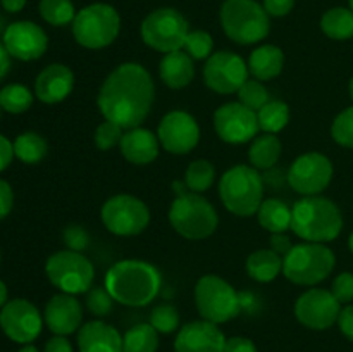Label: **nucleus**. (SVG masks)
<instances>
[{
	"label": "nucleus",
	"mask_w": 353,
	"mask_h": 352,
	"mask_svg": "<svg viewBox=\"0 0 353 352\" xmlns=\"http://www.w3.org/2000/svg\"><path fill=\"white\" fill-rule=\"evenodd\" d=\"M155 100L150 72L138 62H123L107 75L97 97V106L107 121L124 131L145 123Z\"/></svg>",
	"instance_id": "1"
},
{
	"label": "nucleus",
	"mask_w": 353,
	"mask_h": 352,
	"mask_svg": "<svg viewBox=\"0 0 353 352\" xmlns=\"http://www.w3.org/2000/svg\"><path fill=\"white\" fill-rule=\"evenodd\" d=\"M103 286L116 302L128 307H143L161 293L162 275L150 262L124 259L110 266Z\"/></svg>",
	"instance_id": "2"
},
{
	"label": "nucleus",
	"mask_w": 353,
	"mask_h": 352,
	"mask_svg": "<svg viewBox=\"0 0 353 352\" xmlns=\"http://www.w3.org/2000/svg\"><path fill=\"white\" fill-rule=\"evenodd\" d=\"M290 230L303 242L327 244L340 237L343 216L340 207L326 197H302L292 207Z\"/></svg>",
	"instance_id": "3"
},
{
	"label": "nucleus",
	"mask_w": 353,
	"mask_h": 352,
	"mask_svg": "<svg viewBox=\"0 0 353 352\" xmlns=\"http://www.w3.org/2000/svg\"><path fill=\"white\" fill-rule=\"evenodd\" d=\"M174 200L169 207V223L172 230L188 240H205L219 224L217 211L202 193L190 192L185 182H172Z\"/></svg>",
	"instance_id": "4"
},
{
	"label": "nucleus",
	"mask_w": 353,
	"mask_h": 352,
	"mask_svg": "<svg viewBox=\"0 0 353 352\" xmlns=\"http://www.w3.org/2000/svg\"><path fill=\"white\" fill-rule=\"evenodd\" d=\"M219 197L224 207L234 216H254L264 202V182L261 173L254 166H233L221 176Z\"/></svg>",
	"instance_id": "5"
},
{
	"label": "nucleus",
	"mask_w": 353,
	"mask_h": 352,
	"mask_svg": "<svg viewBox=\"0 0 353 352\" xmlns=\"http://www.w3.org/2000/svg\"><path fill=\"white\" fill-rule=\"evenodd\" d=\"M334 266L336 255L327 245L302 242L283 257V275L295 285L316 286L333 273Z\"/></svg>",
	"instance_id": "6"
},
{
	"label": "nucleus",
	"mask_w": 353,
	"mask_h": 352,
	"mask_svg": "<svg viewBox=\"0 0 353 352\" xmlns=\"http://www.w3.org/2000/svg\"><path fill=\"white\" fill-rule=\"evenodd\" d=\"M219 17L226 37L238 45L259 43L271 31V16L257 0H224Z\"/></svg>",
	"instance_id": "7"
},
{
	"label": "nucleus",
	"mask_w": 353,
	"mask_h": 352,
	"mask_svg": "<svg viewBox=\"0 0 353 352\" xmlns=\"http://www.w3.org/2000/svg\"><path fill=\"white\" fill-rule=\"evenodd\" d=\"M121 31V16L109 3H90L76 12L72 37L81 47L100 50L116 41Z\"/></svg>",
	"instance_id": "8"
},
{
	"label": "nucleus",
	"mask_w": 353,
	"mask_h": 352,
	"mask_svg": "<svg viewBox=\"0 0 353 352\" xmlns=\"http://www.w3.org/2000/svg\"><path fill=\"white\" fill-rule=\"evenodd\" d=\"M196 311L202 320L223 324L241 313V299L233 285L217 275H205L195 285Z\"/></svg>",
	"instance_id": "9"
},
{
	"label": "nucleus",
	"mask_w": 353,
	"mask_h": 352,
	"mask_svg": "<svg viewBox=\"0 0 353 352\" xmlns=\"http://www.w3.org/2000/svg\"><path fill=\"white\" fill-rule=\"evenodd\" d=\"M45 273L55 289L69 295L86 293L95 280V268L90 259L69 248L52 254L45 262Z\"/></svg>",
	"instance_id": "10"
},
{
	"label": "nucleus",
	"mask_w": 353,
	"mask_h": 352,
	"mask_svg": "<svg viewBox=\"0 0 353 352\" xmlns=\"http://www.w3.org/2000/svg\"><path fill=\"white\" fill-rule=\"evenodd\" d=\"M188 33L190 26L186 17L171 7L154 10L141 23V40L162 54L181 50Z\"/></svg>",
	"instance_id": "11"
},
{
	"label": "nucleus",
	"mask_w": 353,
	"mask_h": 352,
	"mask_svg": "<svg viewBox=\"0 0 353 352\" xmlns=\"http://www.w3.org/2000/svg\"><path fill=\"white\" fill-rule=\"evenodd\" d=\"M100 217L107 230L117 237H137L150 224V209L141 199L119 193L103 202Z\"/></svg>",
	"instance_id": "12"
},
{
	"label": "nucleus",
	"mask_w": 353,
	"mask_h": 352,
	"mask_svg": "<svg viewBox=\"0 0 353 352\" xmlns=\"http://www.w3.org/2000/svg\"><path fill=\"white\" fill-rule=\"evenodd\" d=\"M333 162L321 152H307L299 155L288 169V185L303 197L319 195L333 179Z\"/></svg>",
	"instance_id": "13"
},
{
	"label": "nucleus",
	"mask_w": 353,
	"mask_h": 352,
	"mask_svg": "<svg viewBox=\"0 0 353 352\" xmlns=\"http://www.w3.org/2000/svg\"><path fill=\"white\" fill-rule=\"evenodd\" d=\"M248 75L250 71L243 57L230 50L214 52L203 66V83L219 95L238 93Z\"/></svg>",
	"instance_id": "14"
},
{
	"label": "nucleus",
	"mask_w": 353,
	"mask_h": 352,
	"mask_svg": "<svg viewBox=\"0 0 353 352\" xmlns=\"http://www.w3.org/2000/svg\"><path fill=\"white\" fill-rule=\"evenodd\" d=\"M43 316L38 307L26 299H12L0 309V328L16 344H31L43 328Z\"/></svg>",
	"instance_id": "15"
},
{
	"label": "nucleus",
	"mask_w": 353,
	"mask_h": 352,
	"mask_svg": "<svg viewBox=\"0 0 353 352\" xmlns=\"http://www.w3.org/2000/svg\"><path fill=\"white\" fill-rule=\"evenodd\" d=\"M214 130L217 137L231 145H243L259 135L257 113L240 102H228L214 113Z\"/></svg>",
	"instance_id": "16"
},
{
	"label": "nucleus",
	"mask_w": 353,
	"mask_h": 352,
	"mask_svg": "<svg viewBox=\"0 0 353 352\" xmlns=\"http://www.w3.org/2000/svg\"><path fill=\"white\" fill-rule=\"evenodd\" d=\"M341 304L331 290L309 289L296 299L295 317L309 330L323 331L333 326L340 316Z\"/></svg>",
	"instance_id": "17"
},
{
	"label": "nucleus",
	"mask_w": 353,
	"mask_h": 352,
	"mask_svg": "<svg viewBox=\"0 0 353 352\" xmlns=\"http://www.w3.org/2000/svg\"><path fill=\"white\" fill-rule=\"evenodd\" d=\"M161 147L174 155L190 154L200 141V126L186 110H171L161 119L157 130Z\"/></svg>",
	"instance_id": "18"
},
{
	"label": "nucleus",
	"mask_w": 353,
	"mask_h": 352,
	"mask_svg": "<svg viewBox=\"0 0 353 352\" xmlns=\"http://www.w3.org/2000/svg\"><path fill=\"white\" fill-rule=\"evenodd\" d=\"M3 45L10 57L19 61H37L47 52L48 37L43 28L33 21H16L3 31Z\"/></svg>",
	"instance_id": "19"
},
{
	"label": "nucleus",
	"mask_w": 353,
	"mask_h": 352,
	"mask_svg": "<svg viewBox=\"0 0 353 352\" xmlns=\"http://www.w3.org/2000/svg\"><path fill=\"white\" fill-rule=\"evenodd\" d=\"M226 337L219 324L199 320L179 328L174 340V352H224Z\"/></svg>",
	"instance_id": "20"
},
{
	"label": "nucleus",
	"mask_w": 353,
	"mask_h": 352,
	"mask_svg": "<svg viewBox=\"0 0 353 352\" xmlns=\"http://www.w3.org/2000/svg\"><path fill=\"white\" fill-rule=\"evenodd\" d=\"M43 321L54 335L76 333L83 326V307L76 295L57 293L47 302L43 311Z\"/></svg>",
	"instance_id": "21"
},
{
	"label": "nucleus",
	"mask_w": 353,
	"mask_h": 352,
	"mask_svg": "<svg viewBox=\"0 0 353 352\" xmlns=\"http://www.w3.org/2000/svg\"><path fill=\"white\" fill-rule=\"evenodd\" d=\"M74 88V75L61 62L48 64L40 71L34 81V95L43 104H59L71 95Z\"/></svg>",
	"instance_id": "22"
},
{
	"label": "nucleus",
	"mask_w": 353,
	"mask_h": 352,
	"mask_svg": "<svg viewBox=\"0 0 353 352\" xmlns=\"http://www.w3.org/2000/svg\"><path fill=\"white\" fill-rule=\"evenodd\" d=\"M121 155L126 159L130 164L147 166L152 164L159 157L161 152V141L154 131L147 128H131L123 135V140L119 144Z\"/></svg>",
	"instance_id": "23"
},
{
	"label": "nucleus",
	"mask_w": 353,
	"mask_h": 352,
	"mask_svg": "<svg viewBox=\"0 0 353 352\" xmlns=\"http://www.w3.org/2000/svg\"><path fill=\"white\" fill-rule=\"evenodd\" d=\"M79 352H124L123 335L112 324L93 320L78 330Z\"/></svg>",
	"instance_id": "24"
},
{
	"label": "nucleus",
	"mask_w": 353,
	"mask_h": 352,
	"mask_svg": "<svg viewBox=\"0 0 353 352\" xmlns=\"http://www.w3.org/2000/svg\"><path fill=\"white\" fill-rule=\"evenodd\" d=\"M159 76L165 86L172 90H181L195 78V62L185 50L169 52L161 59Z\"/></svg>",
	"instance_id": "25"
},
{
	"label": "nucleus",
	"mask_w": 353,
	"mask_h": 352,
	"mask_svg": "<svg viewBox=\"0 0 353 352\" xmlns=\"http://www.w3.org/2000/svg\"><path fill=\"white\" fill-rule=\"evenodd\" d=\"M285 54L276 45H261L248 57V71L259 81H269L281 75Z\"/></svg>",
	"instance_id": "26"
},
{
	"label": "nucleus",
	"mask_w": 353,
	"mask_h": 352,
	"mask_svg": "<svg viewBox=\"0 0 353 352\" xmlns=\"http://www.w3.org/2000/svg\"><path fill=\"white\" fill-rule=\"evenodd\" d=\"M245 268L248 276L255 282H274L279 275H283V257L272 248H259L248 255Z\"/></svg>",
	"instance_id": "27"
},
{
	"label": "nucleus",
	"mask_w": 353,
	"mask_h": 352,
	"mask_svg": "<svg viewBox=\"0 0 353 352\" xmlns=\"http://www.w3.org/2000/svg\"><path fill=\"white\" fill-rule=\"evenodd\" d=\"M283 145L276 135L262 133L252 140L248 148V161L257 171H269L276 166V162L281 157Z\"/></svg>",
	"instance_id": "28"
},
{
	"label": "nucleus",
	"mask_w": 353,
	"mask_h": 352,
	"mask_svg": "<svg viewBox=\"0 0 353 352\" xmlns=\"http://www.w3.org/2000/svg\"><path fill=\"white\" fill-rule=\"evenodd\" d=\"M257 221L269 233H285L292 226V207L279 199H268L259 207Z\"/></svg>",
	"instance_id": "29"
},
{
	"label": "nucleus",
	"mask_w": 353,
	"mask_h": 352,
	"mask_svg": "<svg viewBox=\"0 0 353 352\" xmlns=\"http://www.w3.org/2000/svg\"><path fill=\"white\" fill-rule=\"evenodd\" d=\"M321 30L331 40L353 38V10L350 7H333L321 17Z\"/></svg>",
	"instance_id": "30"
},
{
	"label": "nucleus",
	"mask_w": 353,
	"mask_h": 352,
	"mask_svg": "<svg viewBox=\"0 0 353 352\" xmlns=\"http://www.w3.org/2000/svg\"><path fill=\"white\" fill-rule=\"evenodd\" d=\"M14 145V155L24 164H38L45 159L48 152V144L37 131H24L17 135Z\"/></svg>",
	"instance_id": "31"
},
{
	"label": "nucleus",
	"mask_w": 353,
	"mask_h": 352,
	"mask_svg": "<svg viewBox=\"0 0 353 352\" xmlns=\"http://www.w3.org/2000/svg\"><path fill=\"white\" fill-rule=\"evenodd\" d=\"M159 331L150 323H138L123 335L124 352H157Z\"/></svg>",
	"instance_id": "32"
},
{
	"label": "nucleus",
	"mask_w": 353,
	"mask_h": 352,
	"mask_svg": "<svg viewBox=\"0 0 353 352\" xmlns=\"http://www.w3.org/2000/svg\"><path fill=\"white\" fill-rule=\"evenodd\" d=\"M259 128L262 133H279L290 123V107L283 100H269L257 113Z\"/></svg>",
	"instance_id": "33"
},
{
	"label": "nucleus",
	"mask_w": 353,
	"mask_h": 352,
	"mask_svg": "<svg viewBox=\"0 0 353 352\" xmlns=\"http://www.w3.org/2000/svg\"><path fill=\"white\" fill-rule=\"evenodd\" d=\"M214 179H216V168L207 159H196L190 162L185 171V185L190 192H207L212 186Z\"/></svg>",
	"instance_id": "34"
},
{
	"label": "nucleus",
	"mask_w": 353,
	"mask_h": 352,
	"mask_svg": "<svg viewBox=\"0 0 353 352\" xmlns=\"http://www.w3.org/2000/svg\"><path fill=\"white\" fill-rule=\"evenodd\" d=\"M33 106V93L21 83H10L0 90V107L6 113L23 114Z\"/></svg>",
	"instance_id": "35"
},
{
	"label": "nucleus",
	"mask_w": 353,
	"mask_h": 352,
	"mask_svg": "<svg viewBox=\"0 0 353 352\" xmlns=\"http://www.w3.org/2000/svg\"><path fill=\"white\" fill-rule=\"evenodd\" d=\"M40 16L52 26H65L74 21L76 9L71 0H40Z\"/></svg>",
	"instance_id": "36"
},
{
	"label": "nucleus",
	"mask_w": 353,
	"mask_h": 352,
	"mask_svg": "<svg viewBox=\"0 0 353 352\" xmlns=\"http://www.w3.org/2000/svg\"><path fill=\"white\" fill-rule=\"evenodd\" d=\"M238 102L259 113L269 102V92L259 79H247L238 90Z\"/></svg>",
	"instance_id": "37"
},
{
	"label": "nucleus",
	"mask_w": 353,
	"mask_h": 352,
	"mask_svg": "<svg viewBox=\"0 0 353 352\" xmlns=\"http://www.w3.org/2000/svg\"><path fill=\"white\" fill-rule=\"evenodd\" d=\"M183 48L193 61H205L214 54V38L207 31L193 30L186 37Z\"/></svg>",
	"instance_id": "38"
},
{
	"label": "nucleus",
	"mask_w": 353,
	"mask_h": 352,
	"mask_svg": "<svg viewBox=\"0 0 353 352\" xmlns=\"http://www.w3.org/2000/svg\"><path fill=\"white\" fill-rule=\"evenodd\" d=\"M148 323L159 331V333H174L179 326V313L172 304H159L152 309L150 321Z\"/></svg>",
	"instance_id": "39"
},
{
	"label": "nucleus",
	"mask_w": 353,
	"mask_h": 352,
	"mask_svg": "<svg viewBox=\"0 0 353 352\" xmlns=\"http://www.w3.org/2000/svg\"><path fill=\"white\" fill-rule=\"evenodd\" d=\"M331 135L338 145L347 148H353V107L341 110L333 121Z\"/></svg>",
	"instance_id": "40"
},
{
	"label": "nucleus",
	"mask_w": 353,
	"mask_h": 352,
	"mask_svg": "<svg viewBox=\"0 0 353 352\" xmlns=\"http://www.w3.org/2000/svg\"><path fill=\"white\" fill-rule=\"evenodd\" d=\"M124 130L117 123H112V121H103L97 126L95 135H93V140H95V145L102 152L110 150L114 147H119L121 140H123Z\"/></svg>",
	"instance_id": "41"
},
{
	"label": "nucleus",
	"mask_w": 353,
	"mask_h": 352,
	"mask_svg": "<svg viewBox=\"0 0 353 352\" xmlns=\"http://www.w3.org/2000/svg\"><path fill=\"white\" fill-rule=\"evenodd\" d=\"M86 307H88L90 313L97 317H105L107 314L112 311V306L116 300L110 297V293L107 292L105 286H92V289L86 292Z\"/></svg>",
	"instance_id": "42"
},
{
	"label": "nucleus",
	"mask_w": 353,
	"mask_h": 352,
	"mask_svg": "<svg viewBox=\"0 0 353 352\" xmlns=\"http://www.w3.org/2000/svg\"><path fill=\"white\" fill-rule=\"evenodd\" d=\"M331 293L336 297V300L340 304L353 302V275L352 273H348V271L340 273V275L333 280V285H331Z\"/></svg>",
	"instance_id": "43"
},
{
	"label": "nucleus",
	"mask_w": 353,
	"mask_h": 352,
	"mask_svg": "<svg viewBox=\"0 0 353 352\" xmlns=\"http://www.w3.org/2000/svg\"><path fill=\"white\" fill-rule=\"evenodd\" d=\"M64 242L69 251L83 252L88 247L90 238L85 228L78 226V224H71V226H68L64 230Z\"/></svg>",
	"instance_id": "44"
},
{
	"label": "nucleus",
	"mask_w": 353,
	"mask_h": 352,
	"mask_svg": "<svg viewBox=\"0 0 353 352\" xmlns=\"http://www.w3.org/2000/svg\"><path fill=\"white\" fill-rule=\"evenodd\" d=\"M14 206V192L12 186L6 182V179L0 178V221L6 219L10 214Z\"/></svg>",
	"instance_id": "45"
},
{
	"label": "nucleus",
	"mask_w": 353,
	"mask_h": 352,
	"mask_svg": "<svg viewBox=\"0 0 353 352\" xmlns=\"http://www.w3.org/2000/svg\"><path fill=\"white\" fill-rule=\"evenodd\" d=\"M262 6L271 17H283L292 12L295 0H264Z\"/></svg>",
	"instance_id": "46"
},
{
	"label": "nucleus",
	"mask_w": 353,
	"mask_h": 352,
	"mask_svg": "<svg viewBox=\"0 0 353 352\" xmlns=\"http://www.w3.org/2000/svg\"><path fill=\"white\" fill-rule=\"evenodd\" d=\"M224 352H259L257 345L247 337H231L226 338Z\"/></svg>",
	"instance_id": "47"
},
{
	"label": "nucleus",
	"mask_w": 353,
	"mask_h": 352,
	"mask_svg": "<svg viewBox=\"0 0 353 352\" xmlns=\"http://www.w3.org/2000/svg\"><path fill=\"white\" fill-rule=\"evenodd\" d=\"M338 326H340V331L348 338V340L353 342V304H348L347 307L340 311V316H338Z\"/></svg>",
	"instance_id": "48"
},
{
	"label": "nucleus",
	"mask_w": 353,
	"mask_h": 352,
	"mask_svg": "<svg viewBox=\"0 0 353 352\" xmlns=\"http://www.w3.org/2000/svg\"><path fill=\"white\" fill-rule=\"evenodd\" d=\"M269 245H271L272 251H274L276 254L281 255V257H285V255L293 248L292 240H290V237L286 233H271V237H269Z\"/></svg>",
	"instance_id": "49"
},
{
	"label": "nucleus",
	"mask_w": 353,
	"mask_h": 352,
	"mask_svg": "<svg viewBox=\"0 0 353 352\" xmlns=\"http://www.w3.org/2000/svg\"><path fill=\"white\" fill-rule=\"evenodd\" d=\"M14 157L16 155H14L12 141L7 137H3V135H0V173L9 168Z\"/></svg>",
	"instance_id": "50"
},
{
	"label": "nucleus",
	"mask_w": 353,
	"mask_h": 352,
	"mask_svg": "<svg viewBox=\"0 0 353 352\" xmlns=\"http://www.w3.org/2000/svg\"><path fill=\"white\" fill-rule=\"evenodd\" d=\"M43 352H72V345L64 335H54L47 340Z\"/></svg>",
	"instance_id": "51"
},
{
	"label": "nucleus",
	"mask_w": 353,
	"mask_h": 352,
	"mask_svg": "<svg viewBox=\"0 0 353 352\" xmlns=\"http://www.w3.org/2000/svg\"><path fill=\"white\" fill-rule=\"evenodd\" d=\"M10 71V54L7 52L3 41H0V81L9 75Z\"/></svg>",
	"instance_id": "52"
},
{
	"label": "nucleus",
	"mask_w": 353,
	"mask_h": 352,
	"mask_svg": "<svg viewBox=\"0 0 353 352\" xmlns=\"http://www.w3.org/2000/svg\"><path fill=\"white\" fill-rule=\"evenodd\" d=\"M0 3H2L3 9L7 10V12H21V10L24 9V6H26V0H0Z\"/></svg>",
	"instance_id": "53"
},
{
	"label": "nucleus",
	"mask_w": 353,
	"mask_h": 352,
	"mask_svg": "<svg viewBox=\"0 0 353 352\" xmlns=\"http://www.w3.org/2000/svg\"><path fill=\"white\" fill-rule=\"evenodd\" d=\"M7 302H9V290H7L6 283L0 280V309H2Z\"/></svg>",
	"instance_id": "54"
},
{
	"label": "nucleus",
	"mask_w": 353,
	"mask_h": 352,
	"mask_svg": "<svg viewBox=\"0 0 353 352\" xmlns=\"http://www.w3.org/2000/svg\"><path fill=\"white\" fill-rule=\"evenodd\" d=\"M17 352H40V351H38V349L34 347V345L26 344V345H23V347H21Z\"/></svg>",
	"instance_id": "55"
},
{
	"label": "nucleus",
	"mask_w": 353,
	"mask_h": 352,
	"mask_svg": "<svg viewBox=\"0 0 353 352\" xmlns=\"http://www.w3.org/2000/svg\"><path fill=\"white\" fill-rule=\"evenodd\" d=\"M348 92H350V99L353 100V76L350 79V85H348Z\"/></svg>",
	"instance_id": "56"
},
{
	"label": "nucleus",
	"mask_w": 353,
	"mask_h": 352,
	"mask_svg": "<svg viewBox=\"0 0 353 352\" xmlns=\"http://www.w3.org/2000/svg\"><path fill=\"white\" fill-rule=\"evenodd\" d=\"M348 247H350V251H352V254H353V231H352L350 238H348Z\"/></svg>",
	"instance_id": "57"
},
{
	"label": "nucleus",
	"mask_w": 353,
	"mask_h": 352,
	"mask_svg": "<svg viewBox=\"0 0 353 352\" xmlns=\"http://www.w3.org/2000/svg\"><path fill=\"white\" fill-rule=\"evenodd\" d=\"M348 2H350V9L353 10V0H348Z\"/></svg>",
	"instance_id": "58"
},
{
	"label": "nucleus",
	"mask_w": 353,
	"mask_h": 352,
	"mask_svg": "<svg viewBox=\"0 0 353 352\" xmlns=\"http://www.w3.org/2000/svg\"><path fill=\"white\" fill-rule=\"evenodd\" d=\"M0 113H2V107H0Z\"/></svg>",
	"instance_id": "59"
}]
</instances>
